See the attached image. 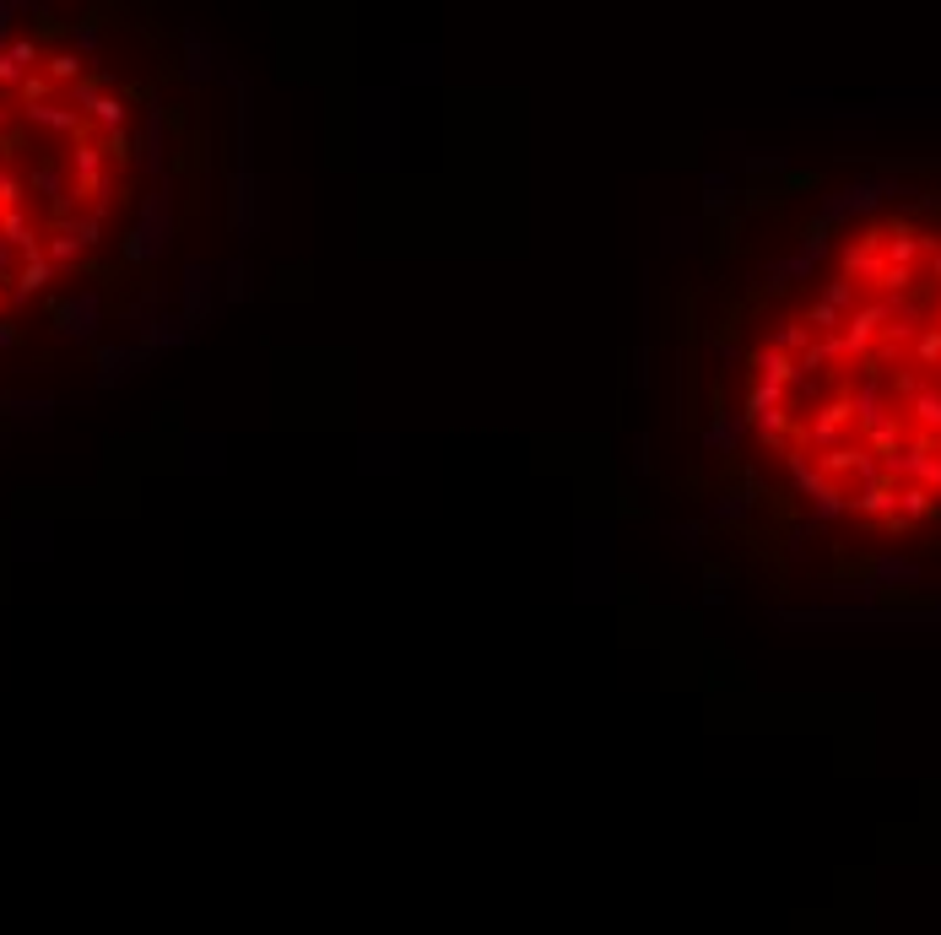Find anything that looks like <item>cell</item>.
I'll return each instance as SVG.
<instances>
[{
	"label": "cell",
	"instance_id": "7",
	"mask_svg": "<svg viewBox=\"0 0 941 935\" xmlns=\"http://www.w3.org/2000/svg\"><path fill=\"white\" fill-rule=\"evenodd\" d=\"M44 76L49 82H82V55H76V49H55V55L44 60Z\"/></svg>",
	"mask_w": 941,
	"mask_h": 935
},
{
	"label": "cell",
	"instance_id": "3",
	"mask_svg": "<svg viewBox=\"0 0 941 935\" xmlns=\"http://www.w3.org/2000/svg\"><path fill=\"white\" fill-rule=\"evenodd\" d=\"M11 282H17V298H33V292H44L49 282H55V265H49L44 255H33V260L17 265V276H11Z\"/></svg>",
	"mask_w": 941,
	"mask_h": 935
},
{
	"label": "cell",
	"instance_id": "6",
	"mask_svg": "<svg viewBox=\"0 0 941 935\" xmlns=\"http://www.w3.org/2000/svg\"><path fill=\"white\" fill-rule=\"evenodd\" d=\"M82 255H87V249L76 244V238L65 233V227H55V233H49V244H44V260L55 265V271H60V265H87Z\"/></svg>",
	"mask_w": 941,
	"mask_h": 935
},
{
	"label": "cell",
	"instance_id": "4",
	"mask_svg": "<svg viewBox=\"0 0 941 935\" xmlns=\"http://www.w3.org/2000/svg\"><path fill=\"white\" fill-rule=\"evenodd\" d=\"M87 119H92V125H103V130H125V119H130L125 92H103V98L87 109Z\"/></svg>",
	"mask_w": 941,
	"mask_h": 935
},
{
	"label": "cell",
	"instance_id": "5",
	"mask_svg": "<svg viewBox=\"0 0 941 935\" xmlns=\"http://www.w3.org/2000/svg\"><path fill=\"white\" fill-rule=\"evenodd\" d=\"M92 141L103 146V157H109L114 168H125V163H136V157H141V141L130 136V130H103V136H92Z\"/></svg>",
	"mask_w": 941,
	"mask_h": 935
},
{
	"label": "cell",
	"instance_id": "16",
	"mask_svg": "<svg viewBox=\"0 0 941 935\" xmlns=\"http://www.w3.org/2000/svg\"><path fill=\"white\" fill-rule=\"evenodd\" d=\"M0 303H6V287H0Z\"/></svg>",
	"mask_w": 941,
	"mask_h": 935
},
{
	"label": "cell",
	"instance_id": "9",
	"mask_svg": "<svg viewBox=\"0 0 941 935\" xmlns=\"http://www.w3.org/2000/svg\"><path fill=\"white\" fill-rule=\"evenodd\" d=\"M17 98H22V109H44V103L55 98V82H49V76H38V71H33L28 82L17 87Z\"/></svg>",
	"mask_w": 941,
	"mask_h": 935
},
{
	"label": "cell",
	"instance_id": "13",
	"mask_svg": "<svg viewBox=\"0 0 941 935\" xmlns=\"http://www.w3.org/2000/svg\"><path fill=\"white\" fill-rule=\"evenodd\" d=\"M806 184H817V173H790L785 190H806Z\"/></svg>",
	"mask_w": 941,
	"mask_h": 935
},
{
	"label": "cell",
	"instance_id": "10",
	"mask_svg": "<svg viewBox=\"0 0 941 935\" xmlns=\"http://www.w3.org/2000/svg\"><path fill=\"white\" fill-rule=\"evenodd\" d=\"M6 55L17 60V65H22V71H28V76H33V65H38V60H49L38 38H11V44H6Z\"/></svg>",
	"mask_w": 941,
	"mask_h": 935
},
{
	"label": "cell",
	"instance_id": "14",
	"mask_svg": "<svg viewBox=\"0 0 941 935\" xmlns=\"http://www.w3.org/2000/svg\"><path fill=\"white\" fill-rule=\"evenodd\" d=\"M6 130H11V114H6V109H0V136H6Z\"/></svg>",
	"mask_w": 941,
	"mask_h": 935
},
{
	"label": "cell",
	"instance_id": "8",
	"mask_svg": "<svg viewBox=\"0 0 941 935\" xmlns=\"http://www.w3.org/2000/svg\"><path fill=\"white\" fill-rule=\"evenodd\" d=\"M65 233H71L82 249H98V244H103V222L92 217V211H82V217H71V222H65Z\"/></svg>",
	"mask_w": 941,
	"mask_h": 935
},
{
	"label": "cell",
	"instance_id": "2",
	"mask_svg": "<svg viewBox=\"0 0 941 935\" xmlns=\"http://www.w3.org/2000/svg\"><path fill=\"white\" fill-rule=\"evenodd\" d=\"M49 314H55L60 336L87 341L92 330H98V319H103V298H98V292H76V298H55V303H49Z\"/></svg>",
	"mask_w": 941,
	"mask_h": 935
},
{
	"label": "cell",
	"instance_id": "12",
	"mask_svg": "<svg viewBox=\"0 0 941 935\" xmlns=\"http://www.w3.org/2000/svg\"><path fill=\"white\" fill-rule=\"evenodd\" d=\"M22 341V330L17 325H6V319H0V352H6V346H17Z\"/></svg>",
	"mask_w": 941,
	"mask_h": 935
},
{
	"label": "cell",
	"instance_id": "1",
	"mask_svg": "<svg viewBox=\"0 0 941 935\" xmlns=\"http://www.w3.org/2000/svg\"><path fill=\"white\" fill-rule=\"evenodd\" d=\"M168 227H174V217H168V195L157 190L141 200V222L130 227V238H125V265H147L157 249L168 244Z\"/></svg>",
	"mask_w": 941,
	"mask_h": 935
},
{
	"label": "cell",
	"instance_id": "15",
	"mask_svg": "<svg viewBox=\"0 0 941 935\" xmlns=\"http://www.w3.org/2000/svg\"><path fill=\"white\" fill-rule=\"evenodd\" d=\"M0 179H6V157H0Z\"/></svg>",
	"mask_w": 941,
	"mask_h": 935
},
{
	"label": "cell",
	"instance_id": "11",
	"mask_svg": "<svg viewBox=\"0 0 941 935\" xmlns=\"http://www.w3.org/2000/svg\"><path fill=\"white\" fill-rule=\"evenodd\" d=\"M22 82H28V71H22V65L0 49V87H22Z\"/></svg>",
	"mask_w": 941,
	"mask_h": 935
}]
</instances>
